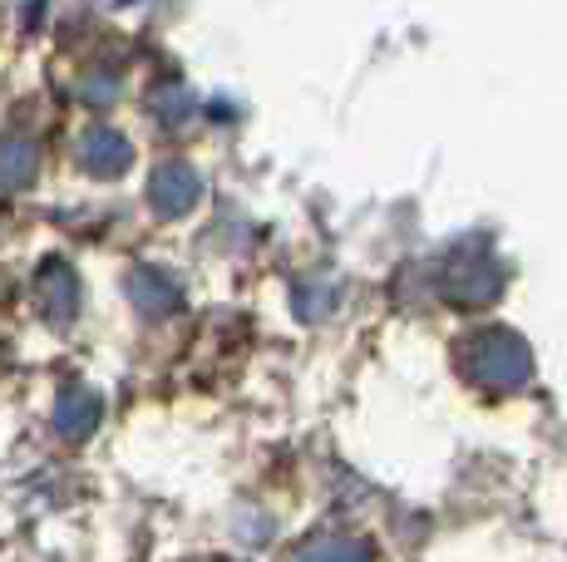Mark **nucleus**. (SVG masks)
<instances>
[{
	"mask_svg": "<svg viewBox=\"0 0 567 562\" xmlns=\"http://www.w3.org/2000/svg\"><path fill=\"white\" fill-rule=\"evenodd\" d=\"M297 562H375V548L355 533H311L297 543Z\"/></svg>",
	"mask_w": 567,
	"mask_h": 562,
	"instance_id": "6e6552de",
	"label": "nucleus"
},
{
	"mask_svg": "<svg viewBox=\"0 0 567 562\" xmlns=\"http://www.w3.org/2000/svg\"><path fill=\"white\" fill-rule=\"evenodd\" d=\"M203 562H223V558H203Z\"/></svg>",
	"mask_w": 567,
	"mask_h": 562,
	"instance_id": "f8f14e48",
	"label": "nucleus"
},
{
	"mask_svg": "<svg viewBox=\"0 0 567 562\" xmlns=\"http://www.w3.org/2000/svg\"><path fill=\"white\" fill-rule=\"evenodd\" d=\"M128 164H134V144H128L118 128L94 124L80 134V168L90 178H124Z\"/></svg>",
	"mask_w": 567,
	"mask_h": 562,
	"instance_id": "20e7f679",
	"label": "nucleus"
},
{
	"mask_svg": "<svg viewBox=\"0 0 567 562\" xmlns=\"http://www.w3.org/2000/svg\"><path fill=\"white\" fill-rule=\"evenodd\" d=\"M100 419H104L100 395L84 391V385H64L60 399H54V429L64 439H90L100 429Z\"/></svg>",
	"mask_w": 567,
	"mask_h": 562,
	"instance_id": "0eeeda50",
	"label": "nucleus"
},
{
	"mask_svg": "<svg viewBox=\"0 0 567 562\" xmlns=\"http://www.w3.org/2000/svg\"><path fill=\"white\" fill-rule=\"evenodd\" d=\"M440 291L450 306H488V301H498V291H504V267L494 262V252H488L484 242H464L450 252V262H444L440 272Z\"/></svg>",
	"mask_w": 567,
	"mask_h": 562,
	"instance_id": "f03ea898",
	"label": "nucleus"
},
{
	"mask_svg": "<svg viewBox=\"0 0 567 562\" xmlns=\"http://www.w3.org/2000/svg\"><path fill=\"white\" fill-rule=\"evenodd\" d=\"M35 168H40V154L30 138L20 134H0V188L6 192H20L35 183Z\"/></svg>",
	"mask_w": 567,
	"mask_h": 562,
	"instance_id": "1a4fd4ad",
	"label": "nucleus"
},
{
	"mask_svg": "<svg viewBox=\"0 0 567 562\" xmlns=\"http://www.w3.org/2000/svg\"><path fill=\"white\" fill-rule=\"evenodd\" d=\"M35 306L45 311L54 326H64V321L80 311V277H74V267L64 262V257H45L35 272Z\"/></svg>",
	"mask_w": 567,
	"mask_h": 562,
	"instance_id": "39448f33",
	"label": "nucleus"
},
{
	"mask_svg": "<svg viewBox=\"0 0 567 562\" xmlns=\"http://www.w3.org/2000/svg\"><path fill=\"white\" fill-rule=\"evenodd\" d=\"M148 110H154L168 128H178V124H188L193 110H198V100H193V90L183 80H163L148 90Z\"/></svg>",
	"mask_w": 567,
	"mask_h": 562,
	"instance_id": "9d476101",
	"label": "nucleus"
},
{
	"mask_svg": "<svg viewBox=\"0 0 567 562\" xmlns=\"http://www.w3.org/2000/svg\"><path fill=\"white\" fill-rule=\"evenodd\" d=\"M114 94H118V80H114V74H104V70H90L84 80H74V100L90 104V110L114 104Z\"/></svg>",
	"mask_w": 567,
	"mask_h": 562,
	"instance_id": "9b49d317",
	"label": "nucleus"
},
{
	"mask_svg": "<svg viewBox=\"0 0 567 562\" xmlns=\"http://www.w3.org/2000/svg\"><path fill=\"white\" fill-rule=\"evenodd\" d=\"M203 198V178L198 168L188 164H158L154 173H148V208L158 212V218H183V212H193Z\"/></svg>",
	"mask_w": 567,
	"mask_h": 562,
	"instance_id": "7ed1b4c3",
	"label": "nucleus"
},
{
	"mask_svg": "<svg viewBox=\"0 0 567 562\" xmlns=\"http://www.w3.org/2000/svg\"><path fill=\"white\" fill-rule=\"evenodd\" d=\"M460 371L474 391L484 395H514L533 375V351L518 331L508 326H484L460 341Z\"/></svg>",
	"mask_w": 567,
	"mask_h": 562,
	"instance_id": "f257e3e1",
	"label": "nucleus"
},
{
	"mask_svg": "<svg viewBox=\"0 0 567 562\" xmlns=\"http://www.w3.org/2000/svg\"><path fill=\"white\" fill-rule=\"evenodd\" d=\"M128 301H134L144 316H178L183 287L173 277L154 272V267H134V272H128Z\"/></svg>",
	"mask_w": 567,
	"mask_h": 562,
	"instance_id": "423d86ee",
	"label": "nucleus"
}]
</instances>
